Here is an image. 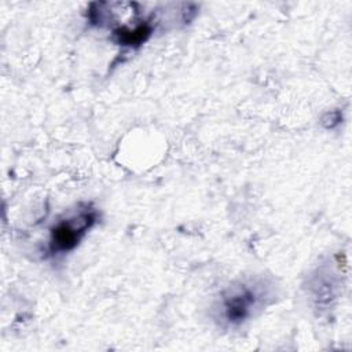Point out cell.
I'll use <instances>...</instances> for the list:
<instances>
[{"label":"cell","mask_w":352,"mask_h":352,"mask_svg":"<svg viewBox=\"0 0 352 352\" xmlns=\"http://www.w3.org/2000/svg\"><path fill=\"white\" fill-rule=\"evenodd\" d=\"M151 33V28L146 23L143 25H138L135 28H118L114 32V36L117 38L118 44L122 45H139L143 41L147 40V37Z\"/></svg>","instance_id":"obj_3"},{"label":"cell","mask_w":352,"mask_h":352,"mask_svg":"<svg viewBox=\"0 0 352 352\" xmlns=\"http://www.w3.org/2000/svg\"><path fill=\"white\" fill-rule=\"evenodd\" d=\"M258 296L249 286H239L236 289L228 290L223 298L224 316L231 323H239L246 319L252 308L257 304Z\"/></svg>","instance_id":"obj_2"},{"label":"cell","mask_w":352,"mask_h":352,"mask_svg":"<svg viewBox=\"0 0 352 352\" xmlns=\"http://www.w3.org/2000/svg\"><path fill=\"white\" fill-rule=\"evenodd\" d=\"M94 223L95 213L92 210H82L78 214L59 221L51 230L50 246L52 252H69L74 249Z\"/></svg>","instance_id":"obj_1"}]
</instances>
